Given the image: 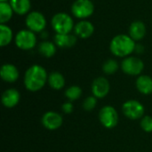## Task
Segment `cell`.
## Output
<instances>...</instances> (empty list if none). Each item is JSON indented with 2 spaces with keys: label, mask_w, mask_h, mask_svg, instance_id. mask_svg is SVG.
Listing matches in <instances>:
<instances>
[{
  "label": "cell",
  "mask_w": 152,
  "mask_h": 152,
  "mask_svg": "<svg viewBox=\"0 0 152 152\" xmlns=\"http://www.w3.org/2000/svg\"><path fill=\"white\" fill-rule=\"evenodd\" d=\"M13 39L12 28L7 24H0V45L2 47L11 44Z\"/></svg>",
  "instance_id": "obj_21"
},
{
  "label": "cell",
  "mask_w": 152,
  "mask_h": 152,
  "mask_svg": "<svg viewBox=\"0 0 152 152\" xmlns=\"http://www.w3.org/2000/svg\"><path fill=\"white\" fill-rule=\"evenodd\" d=\"M146 35V26L142 20H134L129 27V36L134 41H140Z\"/></svg>",
  "instance_id": "obj_16"
},
{
  "label": "cell",
  "mask_w": 152,
  "mask_h": 152,
  "mask_svg": "<svg viewBox=\"0 0 152 152\" xmlns=\"http://www.w3.org/2000/svg\"><path fill=\"white\" fill-rule=\"evenodd\" d=\"M134 52H136L137 53H142L143 52V46L142 45H136Z\"/></svg>",
  "instance_id": "obj_28"
},
{
  "label": "cell",
  "mask_w": 152,
  "mask_h": 152,
  "mask_svg": "<svg viewBox=\"0 0 152 152\" xmlns=\"http://www.w3.org/2000/svg\"><path fill=\"white\" fill-rule=\"evenodd\" d=\"M77 37L74 34H55L53 42L60 48H69L76 45Z\"/></svg>",
  "instance_id": "obj_15"
},
{
  "label": "cell",
  "mask_w": 152,
  "mask_h": 152,
  "mask_svg": "<svg viewBox=\"0 0 152 152\" xmlns=\"http://www.w3.org/2000/svg\"><path fill=\"white\" fill-rule=\"evenodd\" d=\"M97 105V98L94 95L88 96L87 98L85 99L83 102V109L86 111H92L93 110L95 109Z\"/></svg>",
  "instance_id": "obj_25"
},
{
  "label": "cell",
  "mask_w": 152,
  "mask_h": 152,
  "mask_svg": "<svg viewBox=\"0 0 152 152\" xmlns=\"http://www.w3.org/2000/svg\"><path fill=\"white\" fill-rule=\"evenodd\" d=\"M47 83L52 89L61 90L65 86V77L61 73L58 71H53L48 75Z\"/></svg>",
  "instance_id": "obj_20"
},
{
  "label": "cell",
  "mask_w": 152,
  "mask_h": 152,
  "mask_svg": "<svg viewBox=\"0 0 152 152\" xmlns=\"http://www.w3.org/2000/svg\"><path fill=\"white\" fill-rule=\"evenodd\" d=\"M82 95V89L77 86H71L65 91V96L69 102L78 100Z\"/></svg>",
  "instance_id": "obj_23"
},
{
  "label": "cell",
  "mask_w": 152,
  "mask_h": 152,
  "mask_svg": "<svg viewBox=\"0 0 152 152\" xmlns=\"http://www.w3.org/2000/svg\"><path fill=\"white\" fill-rule=\"evenodd\" d=\"M141 127L146 133L152 132V117L151 116H144L141 118Z\"/></svg>",
  "instance_id": "obj_26"
},
{
  "label": "cell",
  "mask_w": 152,
  "mask_h": 152,
  "mask_svg": "<svg viewBox=\"0 0 152 152\" xmlns=\"http://www.w3.org/2000/svg\"><path fill=\"white\" fill-rule=\"evenodd\" d=\"M48 74L45 69L40 65L30 66L24 74V86L30 92H37L41 90L47 83Z\"/></svg>",
  "instance_id": "obj_1"
},
{
  "label": "cell",
  "mask_w": 152,
  "mask_h": 152,
  "mask_svg": "<svg viewBox=\"0 0 152 152\" xmlns=\"http://www.w3.org/2000/svg\"><path fill=\"white\" fill-rule=\"evenodd\" d=\"M123 72L129 76H140L144 69L143 61L135 56H128L124 58L121 62Z\"/></svg>",
  "instance_id": "obj_7"
},
{
  "label": "cell",
  "mask_w": 152,
  "mask_h": 152,
  "mask_svg": "<svg viewBox=\"0 0 152 152\" xmlns=\"http://www.w3.org/2000/svg\"><path fill=\"white\" fill-rule=\"evenodd\" d=\"M53 29L56 34H69L74 30V20L72 17L67 12L55 13L51 20Z\"/></svg>",
  "instance_id": "obj_3"
},
{
  "label": "cell",
  "mask_w": 152,
  "mask_h": 152,
  "mask_svg": "<svg viewBox=\"0 0 152 152\" xmlns=\"http://www.w3.org/2000/svg\"><path fill=\"white\" fill-rule=\"evenodd\" d=\"M42 125L48 130L53 131L60 128L63 123V118L61 114L54 111L45 112L41 119Z\"/></svg>",
  "instance_id": "obj_10"
},
{
  "label": "cell",
  "mask_w": 152,
  "mask_h": 152,
  "mask_svg": "<svg viewBox=\"0 0 152 152\" xmlns=\"http://www.w3.org/2000/svg\"><path fill=\"white\" fill-rule=\"evenodd\" d=\"M25 24L27 28L33 31L34 33H41L46 27V19L42 12L33 11L27 14Z\"/></svg>",
  "instance_id": "obj_6"
},
{
  "label": "cell",
  "mask_w": 152,
  "mask_h": 152,
  "mask_svg": "<svg viewBox=\"0 0 152 152\" xmlns=\"http://www.w3.org/2000/svg\"><path fill=\"white\" fill-rule=\"evenodd\" d=\"M37 51L40 55L45 58H51L54 56L57 52V45L54 42H50L48 40H44L37 46Z\"/></svg>",
  "instance_id": "obj_19"
},
{
  "label": "cell",
  "mask_w": 152,
  "mask_h": 152,
  "mask_svg": "<svg viewBox=\"0 0 152 152\" xmlns=\"http://www.w3.org/2000/svg\"><path fill=\"white\" fill-rule=\"evenodd\" d=\"M73 109H74V106L72 104L71 102H64L62 105H61V110L65 113V114H70L72 113L73 111Z\"/></svg>",
  "instance_id": "obj_27"
},
{
  "label": "cell",
  "mask_w": 152,
  "mask_h": 152,
  "mask_svg": "<svg viewBox=\"0 0 152 152\" xmlns=\"http://www.w3.org/2000/svg\"><path fill=\"white\" fill-rule=\"evenodd\" d=\"M14 13L18 15H26L31 8L30 0H10L9 1Z\"/></svg>",
  "instance_id": "obj_18"
},
{
  "label": "cell",
  "mask_w": 152,
  "mask_h": 152,
  "mask_svg": "<svg viewBox=\"0 0 152 152\" xmlns=\"http://www.w3.org/2000/svg\"><path fill=\"white\" fill-rule=\"evenodd\" d=\"M15 45L18 48L28 51L33 49L37 45V36L36 33L29 29H21L20 30L14 37Z\"/></svg>",
  "instance_id": "obj_5"
},
{
  "label": "cell",
  "mask_w": 152,
  "mask_h": 152,
  "mask_svg": "<svg viewBox=\"0 0 152 152\" xmlns=\"http://www.w3.org/2000/svg\"><path fill=\"white\" fill-rule=\"evenodd\" d=\"M110 90V85L107 78L103 77H99L93 81L92 84V93L96 98L102 99L106 97Z\"/></svg>",
  "instance_id": "obj_11"
},
{
  "label": "cell",
  "mask_w": 152,
  "mask_h": 152,
  "mask_svg": "<svg viewBox=\"0 0 152 152\" xmlns=\"http://www.w3.org/2000/svg\"><path fill=\"white\" fill-rule=\"evenodd\" d=\"M94 32V26L89 20H81L77 23L75 24L74 33L77 37L86 39V38L92 37Z\"/></svg>",
  "instance_id": "obj_12"
},
{
  "label": "cell",
  "mask_w": 152,
  "mask_h": 152,
  "mask_svg": "<svg viewBox=\"0 0 152 152\" xmlns=\"http://www.w3.org/2000/svg\"><path fill=\"white\" fill-rule=\"evenodd\" d=\"M135 41L129 35L118 34L111 39L110 50L113 55L126 58L130 56L135 51Z\"/></svg>",
  "instance_id": "obj_2"
},
{
  "label": "cell",
  "mask_w": 152,
  "mask_h": 152,
  "mask_svg": "<svg viewBox=\"0 0 152 152\" xmlns=\"http://www.w3.org/2000/svg\"><path fill=\"white\" fill-rule=\"evenodd\" d=\"M1 78L7 83H14L18 80L20 73L18 69L11 63H5L2 65L0 70Z\"/></svg>",
  "instance_id": "obj_13"
},
{
  "label": "cell",
  "mask_w": 152,
  "mask_h": 152,
  "mask_svg": "<svg viewBox=\"0 0 152 152\" xmlns=\"http://www.w3.org/2000/svg\"><path fill=\"white\" fill-rule=\"evenodd\" d=\"M10 0H0V2H9Z\"/></svg>",
  "instance_id": "obj_29"
},
{
  "label": "cell",
  "mask_w": 152,
  "mask_h": 152,
  "mask_svg": "<svg viewBox=\"0 0 152 152\" xmlns=\"http://www.w3.org/2000/svg\"><path fill=\"white\" fill-rule=\"evenodd\" d=\"M74 17L79 20H86L93 15L94 4L91 0H76L70 8Z\"/></svg>",
  "instance_id": "obj_4"
},
{
  "label": "cell",
  "mask_w": 152,
  "mask_h": 152,
  "mask_svg": "<svg viewBox=\"0 0 152 152\" xmlns=\"http://www.w3.org/2000/svg\"><path fill=\"white\" fill-rule=\"evenodd\" d=\"M119 65L118 62L114 59H109L104 61L102 65V70L107 75H112L118 70Z\"/></svg>",
  "instance_id": "obj_24"
},
{
  "label": "cell",
  "mask_w": 152,
  "mask_h": 152,
  "mask_svg": "<svg viewBox=\"0 0 152 152\" xmlns=\"http://www.w3.org/2000/svg\"><path fill=\"white\" fill-rule=\"evenodd\" d=\"M13 12L9 2H0V24H7L12 19Z\"/></svg>",
  "instance_id": "obj_22"
},
{
  "label": "cell",
  "mask_w": 152,
  "mask_h": 152,
  "mask_svg": "<svg viewBox=\"0 0 152 152\" xmlns=\"http://www.w3.org/2000/svg\"><path fill=\"white\" fill-rule=\"evenodd\" d=\"M123 114L129 119L137 120L144 117V106L136 100H129L122 105Z\"/></svg>",
  "instance_id": "obj_8"
},
{
  "label": "cell",
  "mask_w": 152,
  "mask_h": 152,
  "mask_svg": "<svg viewBox=\"0 0 152 152\" xmlns=\"http://www.w3.org/2000/svg\"><path fill=\"white\" fill-rule=\"evenodd\" d=\"M135 86L137 90L142 94H150L152 93V78L147 75H140L136 81Z\"/></svg>",
  "instance_id": "obj_17"
},
{
  "label": "cell",
  "mask_w": 152,
  "mask_h": 152,
  "mask_svg": "<svg viewBox=\"0 0 152 152\" xmlns=\"http://www.w3.org/2000/svg\"><path fill=\"white\" fill-rule=\"evenodd\" d=\"M20 100V94L18 90L14 88H10L5 90L1 97L2 104L8 109L15 107Z\"/></svg>",
  "instance_id": "obj_14"
},
{
  "label": "cell",
  "mask_w": 152,
  "mask_h": 152,
  "mask_svg": "<svg viewBox=\"0 0 152 152\" xmlns=\"http://www.w3.org/2000/svg\"><path fill=\"white\" fill-rule=\"evenodd\" d=\"M99 120L105 128H114L118 123V113L114 107L110 105L104 106L99 112Z\"/></svg>",
  "instance_id": "obj_9"
}]
</instances>
